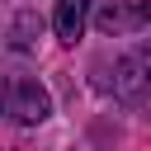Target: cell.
<instances>
[{
	"label": "cell",
	"mask_w": 151,
	"mask_h": 151,
	"mask_svg": "<svg viewBox=\"0 0 151 151\" xmlns=\"http://www.w3.org/2000/svg\"><path fill=\"white\" fill-rule=\"evenodd\" d=\"M113 94L132 109L151 104V42H137L113 61Z\"/></svg>",
	"instance_id": "cell-2"
},
{
	"label": "cell",
	"mask_w": 151,
	"mask_h": 151,
	"mask_svg": "<svg viewBox=\"0 0 151 151\" xmlns=\"http://www.w3.org/2000/svg\"><path fill=\"white\" fill-rule=\"evenodd\" d=\"M90 5H94V0H57L52 28H57L61 42H80V33H85V24H90Z\"/></svg>",
	"instance_id": "cell-4"
},
{
	"label": "cell",
	"mask_w": 151,
	"mask_h": 151,
	"mask_svg": "<svg viewBox=\"0 0 151 151\" xmlns=\"http://www.w3.org/2000/svg\"><path fill=\"white\" fill-rule=\"evenodd\" d=\"M52 113V94L42 90L38 76L24 71H0V118H14L24 127H38Z\"/></svg>",
	"instance_id": "cell-1"
},
{
	"label": "cell",
	"mask_w": 151,
	"mask_h": 151,
	"mask_svg": "<svg viewBox=\"0 0 151 151\" xmlns=\"http://www.w3.org/2000/svg\"><path fill=\"white\" fill-rule=\"evenodd\" d=\"M38 33H42V19H38L33 9H24V14L14 19V28H9V47H14V52H28Z\"/></svg>",
	"instance_id": "cell-5"
},
{
	"label": "cell",
	"mask_w": 151,
	"mask_h": 151,
	"mask_svg": "<svg viewBox=\"0 0 151 151\" xmlns=\"http://www.w3.org/2000/svg\"><path fill=\"white\" fill-rule=\"evenodd\" d=\"M151 24V0H104L94 9V28L104 38H123Z\"/></svg>",
	"instance_id": "cell-3"
}]
</instances>
